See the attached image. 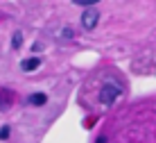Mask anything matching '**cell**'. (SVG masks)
Segmentation results:
<instances>
[{
    "instance_id": "obj_1",
    "label": "cell",
    "mask_w": 156,
    "mask_h": 143,
    "mask_svg": "<svg viewBox=\"0 0 156 143\" xmlns=\"http://www.w3.org/2000/svg\"><path fill=\"white\" fill-rule=\"evenodd\" d=\"M120 84H115V82H104V86L100 89V102L104 104V107H111L118 98H120Z\"/></svg>"
},
{
    "instance_id": "obj_2",
    "label": "cell",
    "mask_w": 156,
    "mask_h": 143,
    "mask_svg": "<svg viewBox=\"0 0 156 143\" xmlns=\"http://www.w3.org/2000/svg\"><path fill=\"white\" fill-rule=\"evenodd\" d=\"M98 21H100V12H98V9H90L88 7L82 14V27H84V30H95Z\"/></svg>"
},
{
    "instance_id": "obj_3",
    "label": "cell",
    "mask_w": 156,
    "mask_h": 143,
    "mask_svg": "<svg viewBox=\"0 0 156 143\" xmlns=\"http://www.w3.org/2000/svg\"><path fill=\"white\" fill-rule=\"evenodd\" d=\"M39 66H41V59H39V57H32V59H25V62L20 64V68H23L25 73H30V70L39 68Z\"/></svg>"
},
{
    "instance_id": "obj_4",
    "label": "cell",
    "mask_w": 156,
    "mask_h": 143,
    "mask_svg": "<svg viewBox=\"0 0 156 143\" xmlns=\"http://www.w3.org/2000/svg\"><path fill=\"white\" fill-rule=\"evenodd\" d=\"M27 102L30 104H45L48 102V96H45V93H32V96L27 98Z\"/></svg>"
},
{
    "instance_id": "obj_5",
    "label": "cell",
    "mask_w": 156,
    "mask_h": 143,
    "mask_svg": "<svg viewBox=\"0 0 156 143\" xmlns=\"http://www.w3.org/2000/svg\"><path fill=\"white\" fill-rule=\"evenodd\" d=\"M12 43H14V48H18L20 43H23V34H20V32H16V34H14V41H12Z\"/></svg>"
},
{
    "instance_id": "obj_6",
    "label": "cell",
    "mask_w": 156,
    "mask_h": 143,
    "mask_svg": "<svg viewBox=\"0 0 156 143\" xmlns=\"http://www.w3.org/2000/svg\"><path fill=\"white\" fill-rule=\"evenodd\" d=\"M61 36H63V39H73V30H70V27H63V30H61Z\"/></svg>"
},
{
    "instance_id": "obj_7",
    "label": "cell",
    "mask_w": 156,
    "mask_h": 143,
    "mask_svg": "<svg viewBox=\"0 0 156 143\" xmlns=\"http://www.w3.org/2000/svg\"><path fill=\"white\" fill-rule=\"evenodd\" d=\"M9 136V125H5V127H0V139H7Z\"/></svg>"
},
{
    "instance_id": "obj_8",
    "label": "cell",
    "mask_w": 156,
    "mask_h": 143,
    "mask_svg": "<svg viewBox=\"0 0 156 143\" xmlns=\"http://www.w3.org/2000/svg\"><path fill=\"white\" fill-rule=\"evenodd\" d=\"M77 5H93V2H98V0H75Z\"/></svg>"
},
{
    "instance_id": "obj_9",
    "label": "cell",
    "mask_w": 156,
    "mask_h": 143,
    "mask_svg": "<svg viewBox=\"0 0 156 143\" xmlns=\"http://www.w3.org/2000/svg\"><path fill=\"white\" fill-rule=\"evenodd\" d=\"M98 143H106V139H104V136H102V139H98Z\"/></svg>"
}]
</instances>
